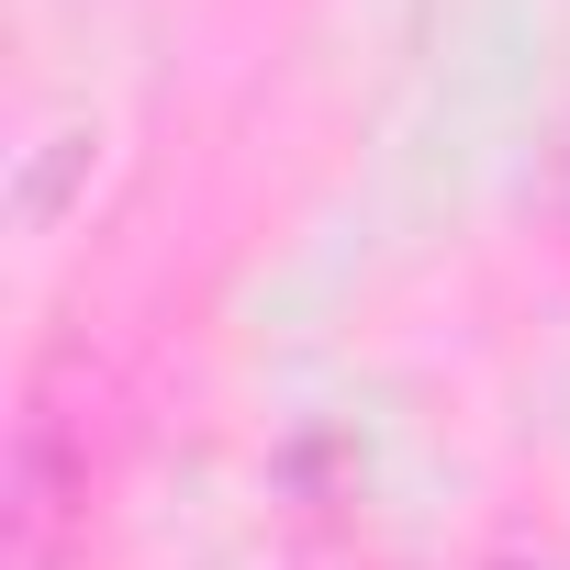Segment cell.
<instances>
[{
	"label": "cell",
	"instance_id": "obj_3",
	"mask_svg": "<svg viewBox=\"0 0 570 570\" xmlns=\"http://www.w3.org/2000/svg\"><path fill=\"white\" fill-rule=\"evenodd\" d=\"M548 213L570 224V124H559V146H548Z\"/></svg>",
	"mask_w": 570,
	"mask_h": 570
},
{
	"label": "cell",
	"instance_id": "obj_2",
	"mask_svg": "<svg viewBox=\"0 0 570 570\" xmlns=\"http://www.w3.org/2000/svg\"><path fill=\"white\" fill-rule=\"evenodd\" d=\"M68 168H90V135L79 124H57V135H35V157H23V190H12V213L46 235L57 224V190H68Z\"/></svg>",
	"mask_w": 570,
	"mask_h": 570
},
{
	"label": "cell",
	"instance_id": "obj_4",
	"mask_svg": "<svg viewBox=\"0 0 570 570\" xmlns=\"http://www.w3.org/2000/svg\"><path fill=\"white\" fill-rule=\"evenodd\" d=\"M492 570H559V559H492Z\"/></svg>",
	"mask_w": 570,
	"mask_h": 570
},
{
	"label": "cell",
	"instance_id": "obj_1",
	"mask_svg": "<svg viewBox=\"0 0 570 570\" xmlns=\"http://www.w3.org/2000/svg\"><path fill=\"white\" fill-rule=\"evenodd\" d=\"M79 503H90V436L68 414V370H46L35 403H23V436H12V559L57 570Z\"/></svg>",
	"mask_w": 570,
	"mask_h": 570
}]
</instances>
